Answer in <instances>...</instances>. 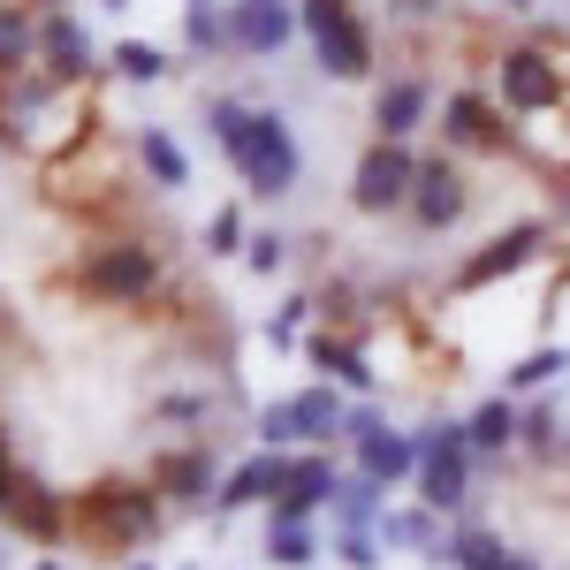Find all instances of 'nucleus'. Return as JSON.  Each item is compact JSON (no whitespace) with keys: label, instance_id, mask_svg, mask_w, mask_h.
<instances>
[{"label":"nucleus","instance_id":"1","mask_svg":"<svg viewBox=\"0 0 570 570\" xmlns=\"http://www.w3.org/2000/svg\"><path fill=\"white\" fill-rule=\"evenodd\" d=\"M198 122H206V137H214V153L228 160V176L244 183V198L282 206V198L305 183V145H297V130H289L282 107L236 99V91H206Z\"/></svg>","mask_w":570,"mask_h":570},{"label":"nucleus","instance_id":"2","mask_svg":"<svg viewBox=\"0 0 570 570\" xmlns=\"http://www.w3.org/2000/svg\"><path fill=\"white\" fill-rule=\"evenodd\" d=\"M168 502L153 480H130V472H99V480L69 487V540L85 548L91 563H130L145 556L160 532H168Z\"/></svg>","mask_w":570,"mask_h":570},{"label":"nucleus","instance_id":"3","mask_svg":"<svg viewBox=\"0 0 570 570\" xmlns=\"http://www.w3.org/2000/svg\"><path fill=\"white\" fill-rule=\"evenodd\" d=\"M69 282L99 312H145V305L168 297V259H160V244H145L130 228H107V236H85Z\"/></svg>","mask_w":570,"mask_h":570},{"label":"nucleus","instance_id":"4","mask_svg":"<svg viewBox=\"0 0 570 570\" xmlns=\"http://www.w3.org/2000/svg\"><path fill=\"white\" fill-rule=\"evenodd\" d=\"M297 31H305L312 69L327 85H373L381 77V31L357 0H297Z\"/></svg>","mask_w":570,"mask_h":570},{"label":"nucleus","instance_id":"5","mask_svg":"<svg viewBox=\"0 0 570 570\" xmlns=\"http://www.w3.org/2000/svg\"><path fill=\"white\" fill-rule=\"evenodd\" d=\"M556 252V220L548 214H525V220H502L494 236H480L464 259L449 266V297L456 305H472L480 289H494V282H510V274H525V266H540Z\"/></svg>","mask_w":570,"mask_h":570},{"label":"nucleus","instance_id":"6","mask_svg":"<svg viewBox=\"0 0 570 570\" xmlns=\"http://www.w3.org/2000/svg\"><path fill=\"white\" fill-rule=\"evenodd\" d=\"M411 441H419V480H411V494L456 525L472 510V487H480V456L464 441V419H426V426H411Z\"/></svg>","mask_w":570,"mask_h":570},{"label":"nucleus","instance_id":"7","mask_svg":"<svg viewBox=\"0 0 570 570\" xmlns=\"http://www.w3.org/2000/svg\"><path fill=\"white\" fill-rule=\"evenodd\" d=\"M494 99L502 115H548V107H570V53H556L548 39H502L494 46Z\"/></svg>","mask_w":570,"mask_h":570},{"label":"nucleus","instance_id":"8","mask_svg":"<svg viewBox=\"0 0 570 570\" xmlns=\"http://www.w3.org/2000/svg\"><path fill=\"white\" fill-rule=\"evenodd\" d=\"M343 403L335 381H312L297 395H274L252 411V449H343Z\"/></svg>","mask_w":570,"mask_h":570},{"label":"nucleus","instance_id":"9","mask_svg":"<svg viewBox=\"0 0 570 570\" xmlns=\"http://www.w3.org/2000/svg\"><path fill=\"white\" fill-rule=\"evenodd\" d=\"M434 137L441 153H456V160H518V122L502 115V99L480 85H449L434 107Z\"/></svg>","mask_w":570,"mask_h":570},{"label":"nucleus","instance_id":"10","mask_svg":"<svg viewBox=\"0 0 570 570\" xmlns=\"http://www.w3.org/2000/svg\"><path fill=\"white\" fill-rule=\"evenodd\" d=\"M480 206V183L472 168L456 160V153H419V176H411V198H403V220L419 228V236H449V228H464Z\"/></svg>","mask_w":570,"mask_h":570},{"label":"nucleus","instance_id":"11","mask_svg":"<svg viewBox=\"0 0 570 570\" xmlns=\"http://www.w3.org/2000/svg\"><path fill=\"white\" fill-rule=\"evenodd\" d=\"M220 449L214 441H168V449H153V464H145V480L160 487V502L190 518V510H214V487H220Z\"/></svg>","mask_w":570,"mask_h":570},{"label":"nucleus","instance_id":"12","mask_svg":"<svg viewBox=\"0 0 570 570\" xmlns=\"http://www.w3.org/2000/svg\"><path fill=\"white\" fill-rule=\"evenodd\" d=\"M411 176H419V145L373 137V145L357 153V168H351V214H365V220L403 214V198H411Z\"/></svg>","mask_w":570,"mask_h":570},{"label":"nucleus","instance_id":"13","mask_svg":"<svg viewBox=\"0 0 570 570\" xmlns=\"http://www.w3.org/2000/svg\"><path fill=\"white\" fill-rule=\"evenodd\" d=\"M434 107H441V85L426 77V69H381V77H373V107H365V122H373V137L411 145L419 130H434Z\"/></svg>","mask_w":570,"mask_h":570},{"label":"nucleus","instance_id":"14","mask_svg":"<svg viewBox=\"0 0 570 570\" xmlns=\"http://www.w3.org/2000/svg\"><path fill=\"white\" fill-rule=\"evenodd\" d=\"M228 16V61H282L289 46L305 39L297 31V0H220Z\"/></svg>","mask_w":570,"mask_h":570},{"label":"nucleus","instance_id":"15","mask_svg":"<svg viewBox=\"0 0 570 570\" xmlns=\"http://www.w3.org/2000/svg\"><path fill=\"white\" fill-rule=\"evenodd\" d=\"M39 69L53 77V85H69V91H91V77L107 69V46L85 31V16H77V8L39 16Z\"/></svg>","mask_w":570,"mask_h":570},{"label":"nucleus","instance_id":"16","mask_svg":"<svg viewBox=\"0 0 570 570\" xmlns=\"http://www.w3.org/2000/svg\"><path fill=\"white\" fill-rule=\"evenodd\" d=\"M289 456H297V449H252V456H236V464L220 472L206 518L228 525V518H244V510H266V502L282 494V480H289Z\"/></svg>","mask_w":570,"mask_h":570},{"label":"nucleus","instance_id":"17","mask_svg":"<svg viewBox=\"0 0 570 570\" xmlns=\"http://www.w3.org/2000/svg\"><path fill=\"white\" fill-rule=\"evenodd\" d=\"M0 525L23 532L31 548H69V487H53V480H39V472H23L16 502L0 510Z\"/></svg>","mask_w":570,"mask_h":570},{"label":"nucleus","instance_id":"18","mask_svg":"<svg viewBox=\"0 0 570 570\" xmlns=\"http://www.w3.org/2000/svg\"><path fill=\"white\" fill-rule=\"evenodd\" d=\"M297 351H305L312 381H335L343 395H373V389H381V373H373V357H365V335H343V327H312Z\"/></svg>","mask_w":570,"mask_h":570},{"label":"nucleus","instance_id":"19","mask_svg":"<svg viewBox=\"0 0 570 570\" xmlns=\"http://www.w3.org/2000/svg\"><path fill=\"white\" fill-rule=\"evenodd\" d=\"M373 532H381V548H389V556H419V563L449 570V518L426 510L419 494H411V502H389Z\"/></svg>","mask_w":570,"mask_h":570},{"label":"nucleus","instance_id":"20","mask_svg":"<svg viewBox=\"0 0 570 570\" xmlns=\"http://www.w3.org/2000/svg\"><path fill=\"white\" fill-rule=\"evenodd\" d=\"M130 168L153 198H183L190 190V153H183V137L168 122H137L130 130Z\"/></svg>","mask_w":570,"mask_h":570},{"label":"nucleus","instance_id":"21","mask_svg":"<svg viewBox=\"0 0 570 570\" xmlns=\"http://www.w3.org/2000/svg\"><path fill=\"white\" fill-rule=\"evenodd\" d=\"M335 487H343L335 449H297V456H289V480H282V494H274L266 510H282V518H327Z\"/></svg>","mask_w":570,"mask_h":570},{"label":"nucleus","instance_id":"22","mask_svg":"<svg viewBox=\"0 0 570 570\" xmlns=\"http://www.w3.org/2000/svg\"><path fill=\"white\" fill-rule=\"evenodd\" d=\"M351 472H365V480H381L395 494V487H411L419 480V441H411V426H373V434H357L351 441Z\"/></svg>","mask_w":570,"mask_h":570},{"label":"nucleus","instance_id":"23","mask_svg":"<svg viewBox=\"0 0 570 570\" xmlns=\"http://www.w3.org/2000/svg\"><path fill=\"white\" fill-rule=\"evenodd\" d=\"M327 548V525L320 518H282V510H259V563L274 570H312Z\"/></svg>","mask_w":570,"mask_h":570},{"label":"nucleus","instance_id":"24","mask_svg":"<svg viewBox=\"0 0 570 570\" xmlns=\"http://www.w3.org/2000/svg\"><path fill=\"white\" fill-rule=\"evenodd\" d=\"M449 570H548V563H532L525 548H510L487 518H456L449 525Z\"/></svg>","mask_w":570,"mask_h":570},{"label":"nucleus","instance_id":"25","mask_svg":"<svg viewBox=\"0 0 570 570\" xmlns=\"http://www.w3.org/2000/svg\"><path fill=\"white\" fill-rule=\"evenodd\" d=\"M464 441H472V456H480V472L487 464H510L518 456V395H480L472 411H464Z\"/></svg>","mask_w":570,"mask_h":570},{"label":"nucleus","instance_id":"26","mask_svg":"<svg viewBox=\"0 0 570 570\" xmlns=\"http://www.w3.org/2000/svg\"><path fill=\"white\" fill-rule=\"evenodd\" d=\"M563 434H570V419H563V403H556V389L518 395V456L525 464H556L563 456Z\"/></svg>","mask_w":570,"mask_h":570},{"label":"nucleus","instance_id":"27","mask_svg":"<svg viewBox=\"0 0 570 570\" xmlns=\"http://www.w3.org/2000/svg\"><path fill=\"white\" fill-rule=\"evenodd\" d=\"M220 403L206 389H168V395H153V426H168L176 441H214L220 426Z\"/></svg>","mask_w":570,"mask_h":570},{"label":"nucleus","instance_id":"28","mask_svg":"<svg viewBox=\"0 0 570 570\" xmlns=\"http://www.w3.org/2000/svg\"><path fill=\"white\" fill-rule=\"evenodd\" d=\"M39 69V8L31 0H0V77Z\"/></svg>","mask_w":570,"mask_h":570},{"label":"nucleus","instance_id":"29","mask_svg":"<svg viewBox=\"0 0 570 570\" xmlns=\"http://www.w3.org/2000/svg\"><path fill=\"white\" fill-rule=\"evenodd\" d=\"M563 373H570V343H532V351H518L502 365V395H540V389H556Z\"/></svg>","mask_w":570,"mask_h":570},{"label":"nucleus","instance_id":"30","mask_svg":"<svg viewBox=\"0 0 570 570\" xmlns=\"http://www.w3.org/2000/svg\"><path fill=\"white\" fill-rule=\"evenodd\" d=\"M107 77H122V85H168L176 77V53L153 39H115L107 46Z\"/></svg>","mask_w":570,"mask_h":570},{"label":"nucleus","instance_id":"31","mask_svg":"<svg viewBox=\"0 0 570 570\" xmlns=\"http://www.w3.org/2000/svg\"><path fill=\"white\" fill-rule=\"evenodd\" d=\"M395 494L381 480H365L343 464V487H335V502H327V525H381V510H389Z\"/></svg>","mask_w":570,"mask_h":570},{"label":"nucleus","instance_id":"32","mask_svg":"<svg viewBox=\"0 0 570 570\" xmlns=\"http://www.w3.org/2000/svg\"><path fill=\"white\" fill-rule=\"evenodd\" d=\"M183 61H228V16H220V0H183Z\"/></svg>","mask_w":570,"mask_h":570},{"label":"nucleus","instance_id":"33","mask_svg":"<svg viewBox=\"0 0 570 570\" xmlns=\"http://www.w3.org/2000/svg\"><path fill=\"white\" fill-rule=\"evenodd\" d=\"M236 259L252 266L259 282H282V274H289V259H297V236L266 220V228H252V236H244V252H236Z\"/></svg>","mask_w":570,"mask_h":570},{"label":"nucleus","instance_id":"34","mask_svg":"<svg viewBox=\"0 0 570 570\" xmlns=\"http://www.w3.org/2000/svg\"><path fill=\"white\" fill-rule=\"evenodd\" d=\"M327 556H335L343 570H381L389 563V548H381L373 525H327Z\"/></svg>","mask_w":570,"mask_h":570},{"label":"nucleus","instance_id":"35","mask_svg":"<svg viewBox=\"0 0 570 570\" xmlns=\"http://www.w3.org/2000/svg\"><path fill=\"white\" fill-rule=\"evenodd\" d=\"M244 236H252L244 206H214L206 228H198V252H206V259H236V252H244Z\"/></svg>","mask_w":570,"mask_h":570},{"label":"nucleus","instance_id":"36","mask_svg":"<svg viewBox=\"0 0 570 570\" xmlns=\"http://www.w3.org/2000/svg\"><path fill=\"white\" fill-rule=\"evenodd\" d=\"M305 335H312V289H297V297H282V312L266 320V343L274 351H297Z\"/></svg>","mask_w":570,"mask_h":570},{"label":"nucleus","instance_id":"37","mask_svg":"<svg viewBox=\"0 0 570 570\" xmlns=\"http://www.w3.org/2000/svg\"><path fill=\"white\" fill-rule=\"evenodd\" d=\"M23 472H31V464L16 456V441H8V426H0V510L16 502V487H23Z\"/></svg>","mask_w":570,"mask_h":570},{"label":"nucleus","instance_id":"38","mask_svg":"<svg viewBox=\"0 0 570 570\" xmlns=\"http://www.w3.org/2000/svg\"><path fill=\"white\" fill-rule=\"evenodd\" d=\"M548 220H556V236L570 228V168H563V176H548Z\"/></svg>","mask_w":570,"mask_h":570},{"label":"nucleus","instance_id":"39","mask_svg":"<svg viewBox=\"0 0 570 570\" xmlns=\"http://www.w3.org/2000/svg\"><path fill=\"white\" fill-rule=\"evenodd\" d=\"M441 8H456V0H395V16H441Z\"/></svg>","mask_w":570,"mask_h":570},{"label":"nucleus","instance_id":"40","mask_svg":"<svg viewBox=\"0 0 570 570\" xmlns=\"http://www.w3.org/2000/svg\"><path fill=\"white\" fill-rule=\"evenodd\" d=\"M494 8H502V16H532V0H494Z\"/></svg>","mask_w":570,"mask_h":570},{"label":"nucleus","instance_id":"41","mask_svg":"<svg viewBox=\"0 0 570 570\" xmlns=\"http://www.w3.org/2000/svg\"><path fill=\"white\" fill-rule=\"evenodd\" d=\"M115 570H160V563H153V556H130V563H115Z\"/></svg>","mask_w":570,"mask_h":570},{"label":"nucleus","instance_id":"42","mask_svg":"<svg viewBox=\"0 0 570 570\" xmlns=\"http://www.w3.org/2000/svg\"><path fill=\"white\" fill-rule=\"evenodd\" d=\"M31 8H39V16H53V8H69V0H31Z\"/></svg>","mask_w":570,"mask_h":570},{"label":"nucleus","instance_id":"43","mask_svg":"<svg viewBox=\"0 0 570 570\" xmlns=\"http://www.w3.org/2000/svg\"><path fill=\"white\" fill-rule=\"evenodd\" d=\"M31 570H61V556H39V563H31Z\"/></svg>","mask_w":570,"mask_h":570},{"label":"nucleus","instance_id":"44","mask_svg":"<svg viewBox=\"0 0 570 570\" xmlns=\"http://www.w3.org/2000/svg\"><path fill=\"white\" fill-rule=\"evenodd\" d=\"M99 8H130V0H99Z\"/></svg>","mask_w":570,"mask_h":570},{"label":"nucleus","instance_id":"45","mask_svg":"<svg viewBox=\"0 0 570 570\" xmlns=\"http://www.w3.org/2000/svg\"><path fill=\"white\" fill-rule=\"evenodd\" d=\"M176 570H206V563H176Z\"/></svg>","mask_w":570,"mask_h":570},{"label":"nucleus","instance_id":"46","mask_svg":"<svg viewBox=\"0 0 570 570\" xmlns=\"http://www.w3.org/2000/svg\"><path fill=\"white\" fill-rule=\"evenodd\" d=\"M0 570H8V556H0Z\"/></svg>","mask_w":570,"mask_h":570},{"label":"nucleus","instance_id":"47","mask_svg":"<svg viewBox=\"0 0 570 570\" xmlns=\"http://www.w3.org/2000/svg\"><path fill=\"white\" fill-rule=\"evenodd\" d=\"M563 122H570V107H563Z\"/></svg>","mask_w":570,"mask_h":570}]
</instances>
